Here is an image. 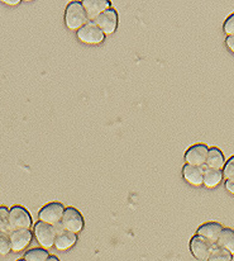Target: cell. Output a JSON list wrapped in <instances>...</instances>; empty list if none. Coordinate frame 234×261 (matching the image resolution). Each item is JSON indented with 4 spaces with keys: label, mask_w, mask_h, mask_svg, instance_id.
<instances>
[{
    "label": "cell",
    "mask_w": 234,
    "mask_h": 261,
    "mask_svg": "<svg viewBox=\"0 0 234 261\" xmlns=\"http://www.w3.org/2000/svg\"><path fill=\"white\" fill-rule=\"evenodd\" d=\"M89 22L82 2H71L65 12V24L69 30L79 31Z\"/></svg>",
    "instance_id": "cell-1"
},
{
    "label": "cell",
    "mask_w": 234,
    "mask_h": 261,
    "mask_svg": "<svg viewBox=\"0 0 234 261\" xmlns=\"http://www.w3.org/2000/svg\"><path fill=\"white\" fill-rule=\"evenodd\" d=\"M32 217L30 212L22 205H14L9 210V228L12 231L17 229H31Z\"/></svg>",
    "instance_id": "cell-2"
},
{
    "label": "cell",
    "mask_w": 234,
    "mask_h": 261,
    "mask_svg": "<svg viewBox=\"0 0 234 261\" xmlns=\"http://www.w3.org/2000/svg\"><path fill=\"white\" fill-rule=\"evenodd\" d=\"M57 236V228L52 224L45 223V222L38 221L35 224V237L38 244L42 246V249H51L54 246Z\"/></svg>",
    "instance_id": "cell-3"
},
{
    "label": "cell",
    "mask_w": 234,
    "mask_h": 261,
    "mask_svg": "<svg viewBox=\"0 0 234 261\" xmlns=\"http://www.w3.org/2000/svg\"><path fill=\"white\" fill-rule=\"evenodd\" d=\"M217 245L212 244L208 241L207 239L201 236L195 234L190 241V251H191L192 256L199 261H208L209 260L210 255H212L213 250Z\"/></svg>",
    "instance_id": "cell-4"
},
{
    "label": "cell",
    "mask_w": 234,
    "mask_h": 261,
    "mask_svg": "<svg viewBox=\"0 0 234 261\" xmlns=\"http://www.w3.org/2000/svg\"><path fill=\"white\" fill-rule=\"evenodd\" d=\"M65 210H66V208H65L64 204H61V203H48V204H46L45 207L40 211L38 218H40L41 222H45V223L52 224V226L56 227L57 224H61Z\"/></svg>",
    "instance_id": "cell-5"
},
{
    "label": "cell",
    "mask_w": 234,
    "mask_h": 261,
    "mask_svg": "<svg viewBox=\"0 0 234 261\" xmlns=\"http://www.w3.org/2000/svg\"><path fill=\"white\" fill-rule=\"evenodd\" d=\"M77 38L85 44H100L105 38L103 31L98 27L95 22H87L82 28L77 31Z\"/></svg>",
    "instance_id": "cell-6"
},
{
    "label": "cell",
    "mask_w": 234,
    "mask_h": 261,
    "mask_svg": "<svg viewBox=\"0 0 234 261\" xmlns=\"http://www.w3.org/2000/svg\"><path fill=\"white\" fill-rule=\"evenodd\" d=\"M61 227L74 233H79L84 228V217L76 208L67 207L62 217Z\"/></svg>",
    "instance_id": "cell-7"
},
{
    "label": "cell",
    "mask_w": 234,
    "mask_h": 261,
    "mask_svg": "<svg viewBox=\"0 0 234 261\" xmlns=\"http://www.w3.org/2000/svg\"><path fill=\"white\" fill-rule=\"evenodd\" d=\"M208 153H209V147L204 143H196V145L191 146L187 148L185 152V161L187 165L199 166L202 168L207 165Z\"/></svg>",
    "instance_id": "cell-8"
},
{
    "label": "cell",
    "mask_w": 234,
    "mask_h": 261,
    "mask_svg": "<svg viewBox=\"0 0 234 261\" xmlns=\"http://www.w3.org/2000/svg\"><path fill=\"white\" fill-rule=\"evenodd\" d=\"M94 22L103 31L104 35H111L115 32L116 27H118V13L115 9L110 8V9L105 10L103 14L99 15Z\"/></svg>",
    "instance_id": "cell-9"
},
{
    "label": "cell",
    "mask_w": 234,
    "mask_h": 261,
    "mask_svg": "<svg viewBox=\"0 0 234 261\" xmlns=\"http://www.w3.org/2000/svg\"><path fill=\"white\" fill-rule=\"evenodd\" d=\"M10 236V245H12V251L19 252L27 249L33 239V233L31 229H17L12 231Z\"/></svg>",
    "instance_id": "cell-10"
},
{
    "label": "cell",
    "mask_w": 234,
    "mask_h": 261,
    "mask_svg": "<svg viewBox=\"0 0 234 261\" xmlns=\"http://www.w3.org/2000/svg\"><path fill=\"white\" fill-rule=\"evenodd\" d=\"M85 10H86L87 18L90 22H94L100 14H103L105 10L110 9L111 4L109 0H84L82 2Z\"/></svg>",
    "instance_id": "cell-11"
},
{
    "label": "cell",
    "mask_w": 234,
    "mask_h": 261,
    "mask_svg": "<svg viewBox=\"0 0 234 261\" xmlns=\"http://www.w3.org/2000/svg\"><path fill=\"white\" fill-rule=\"evenodd\" d=\"M224 229V227L220 223L217 222H209V223H204L197 228L196 234L197 236H201L204 239H207L208 241H210L212 244L217 245L218 239H219L220 233Z\"/></svg>",
    "instance_id": "cell-12"
},
{
    "label": "cell",
    "mask_w": 234,
    "mask_h": 261,
    "mask_svg": "<svg viewBox=\"0 0 234 261\" xmlns=\"http://www.w3.org/2000/svg\"><path fill=\"white\" fill-rule=\"evenodd\" d=\"M77 241V233L74 232H70L65 228L57 229V236H56V242H54V247L60 251H65V250H69L76 244Z\"/></svg>",
    "instance_id": "cell-13"
},
{
    "label": "cell",
    "mask_w": 234,
    "mask_h": 261,
    "mask_svg": "<svg viewBox=\"0 0 234 261\" xmlns=\"http://www.w3.org/2000/svg\"><path fill=\"white\" fill-rule=\"evenodd\" d=\"M204 169L199 166L186 165L183 168V176L189 184L194 187H200L204 184Z\"/></svg>",
    "instance_id": "cell-14"
},
{
    "label": "cell",
    "mask_w": 234,
    "mask_h": 261,
    "mask_svg": "<svg viewBox=\"0 0 234 261\" xmlns=\"http://www.w3.org/2000/svg\"><path fill=\"white\" fill-rule=\"evenodd\" d=\"M225 165V159L223 155L222 151L218 147H212L209 148V153H208L207 159V166L209 169H220Z\"/></svg>",
    "instance_id": "cell-15"
},
{
    "label": "cell",
    "mask_w": 234,
    "mask_h": 261,
    "mask_svg": "<svg viewBox=\"0 0 234 261\" xmlns=\"http://www.w3.org/2000/svg\"><path fill=\"white\" fill-rule=\"evenodd\" d=\"M224 175L222 170L218 169H205L204 171V185L207 188H215L220 184Z\"/></svg>",
    "instance_id": "cell-16"
},
{
    "label": "cell",
    "mask_w": 234,
    "mask_h": 261,
    "mask_svg": "<svg viewBox=\"0 0 234 261\" xmlns=\"http://www.w3.org/2000/svg\"><path fill=\"white\" fill-rule=\"evenodd\" d=\"M217 245L219 247L228 250L230 254L234 255V231L230 228H224L218 239Z\"/></svg>",
    "instance_id": "cell-17"
},
{
    "label": "cell",
    "mask_w": 234,
    "mask_h": 261,
    "mask_svg": "<svg viewBox=\"0 0 234 261\" xmlns=\"http://www.w3.org/2000/svg\"><path fill=\"white\" fill-rule=\"evenodd\" d=\"M51 256L48 254L47 250L43 249H32V250H28L27 252L24 254V259L25 261H47V259Z\"/></svg>",
    "instance_id": "cell-18"
},
{
    "label": "cell",
    "mask_w": 234,
    "mask_h": 261,
    "mask_svg": "<svg viewBox=\"0 0 234 261\" xmlns=\"http://www.w3.org/2000/svg\"><path fill=\"white\" fill-rule=\"evenodd\" d=\"M233 260V255L230 254L228 250L223 249V247L217 246L214 247L213 250L212 255H210L209 260L208 261H232Z\"/></svg>",
    "instance_id": "cell-19"
},
{
    "label": "cell",
    "mask_w": 234,
    "mask_h": 261,
    "mask_svg": "<svg viewBox=\"0 0 234 261\" xmlns=\"http://www.w3.org/2000/svg\"><path fill=\"white\" fill-rule=\"evenodd\" d=\"M12 251V245H10V236L7 232H0V255H8Z\"/></svg>",
    "instance_id": "cell-20"
},
{
    "label": "cell",
    "mask_w": 234,
    "mask_h": 261,
    "mask_svg": "<svg viewBox=\"0 0 234 261\" xmlns=\"http://www.w3.org/2000/svg\"><path fill=\"white\" fill-rule=\"evenodd\" d=\"M9 228V210L0 207V232H5Z\"/></svg>",
    "instance_id": "cell-21"
},
{
    "label": "cell",
    "mask_w": 234,
    "mask_h": 261,
    "mask_svg": "<svg viewBox=\"0 0 234 261\" xmlns=\"http://www.w3.org/2000/svg\"><path fill=\"white\" fill-rule=\"evenodd\" d=\"M223 175H224L225 179H234V156L229 159V160L225 163L224 170H223Z\"/></svg>",
    "instance_id": "cell-22"
},
{
    "label": "cell",
    "mask_w": 234,
    "mask_h": 261,
    "mask_svg": "<svg viewBox=\"0 0 234 261\" xmlns=\"http://www.w3.org/2000/svg\"><path fill=\"white\" fill-rule=\"evenodd\" d=\"M224 32L227 36H234V13L230 14L224 22Z\"/></svg>",
    "instance_id": "cell-23"
},
{
    "label": "cell",
    "mask_w": 234,
    "mask_h": 261,
    "mask_svg": "<svg viewBox=\"0 0 234 261\" xmlns=\"http://www.w3.org/2000/svg\"><path fill=\"white\" fill-rule=\"evenodd\" d=\"M225 189L234 195V179H228L225 181Z\"/></svg>",
    "instance_id": "cell-24"
},
{
    "label": "cell",
    "mask_w": 234,
    "mask_h": 261,
    "mask_svg": "<svg viewBox=\"0 0 234 261\" xmlns=\"http://www.w3.org/2000/svg\"><path fill=\"white\" fill-rule=\"evenodd\" d=\"M225 43H227L228 48L234 54V36H228L227 40H225Z\"/></svg>",
    "instance_id": "cell-25"
},
{
    "label": "cell",
    "mask_w": 234,
    "mask_h": 261,
    "mask_svg": "<svg viewBox=\"0 0 234 261\" xmlns=\"http://www.w3.org/2000/svg\"><path fill=\"white\" fill-rule=\"evenodd\" d=\"M3 3H5L8 5H18L20 4V0H4Z\"/></svg>",
    "instance_id": "cell-26"
},
{
    "label": "cell",
    "mask_w": 234,
    "mask_h": 261,
    "mask_svg": "<svg viewBox=\"0 0 234 261\" xmlns=\"http://www.w3.org/2000/svg\"><path fill=\"white\" fill-rule=\"evenodd\" d=\"M47 261H60V260L57 259L56 256H53V255H51V256H49L48 259H47Z\"/></svg>",
    "instance_id": "cell-27"
},
{
    "label": "cell",
    "mask_w": 234,
    "mask_h": 261,
    "mask_svg": "<svg viewBox=\"0 0 234 261\" xmlns=\"http://www.w3.org/2000/svg\"><path fill=\"white\" fill-rule=\"evenodd\" d=\"M18 261H25L24 259H22V260H18Z\"/></svg>",
    "instance_id": "cell-28"
}]
</instances>
